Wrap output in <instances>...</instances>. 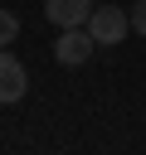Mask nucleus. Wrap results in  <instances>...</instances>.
Segmentation results:
<instances>
[{"label":"nucleus","instance_id":"obj_1","mask_svg":"<svg viewBox=\"0 0 146 155\" xmlns=\"http://www.w3.org/2000/svg\"><path fill=\"white\" fill-rule=\"evenodd\" d=\"M127 29H131V15H122L117 5H92V15H88V34H92L97 44H122Z\"/></svg>","mask_w":146,"mask_h":155},{"label":"nucleus","instance_id":"obj_2","mask_svg":"<svg viewBox=\"0 0 146 155\" xmlns=\"http://www.w3.org/2000/svg\"><path fill=\"white\" fill-rule=\"evenodd\" d=\"M92 34H88V24H73V29H63L58 39H54V58L63 63V68H78V63H88V53H92Z\"/></svg>","mask_w":146,"mask_h":155},{"label":"nucleus","instance_id":"obj_3","mask_svg":"<svg viewBox=\"0 0 146 155\" xmlns=\"http://www.w3.org/2000/svg\"><path fill=\"white\" fill-rule=\"evenodd\" d=\"M29 92V73H24V63L10 53V48H0V102H19Z\"/></svg>","mask_w":146,"mask_h":155},{"label":"nucleus","instance_id":"obj_4","mask_svg":"<svg viewBox=\"0 0 146 155\" xmlns=\"http://www.w3.org/2000/svg\"><path fill=\"white\" fill-rule=\"evenodd\" d=\"M44 15H49V24H58V29H73V24H88V15H92V0H49V5H44Z\"/></svg>","mask_w":146,"mask_h":155},{"label":"nucleus","instance_id":"obj_5","mask_svg":"<svg viewBox=\"0 0 146 155\" xmlns=\"http://www.w3.org/2000/svg\"><path fill=\"white\" fill-rule=\"evenodd\" d=\"M15 34H19V15L15 10H0V48L15 44Z\"/></svg>","mask_w":146,"mask_h":155},{"label":"nucleus","instance_id":"obj_6","mask_svg":"<svg viewBox=\"0 0 146 155\" xmlns=\"http://www.w3.org/2000/svg\"><path fill=\"white\" fill-rule=\"evenodd\" d=\"M127 15H131V34H141V39H146V0H136Z\"/></svg>","mask_w":146,"mask_h":155}]
</instances>
